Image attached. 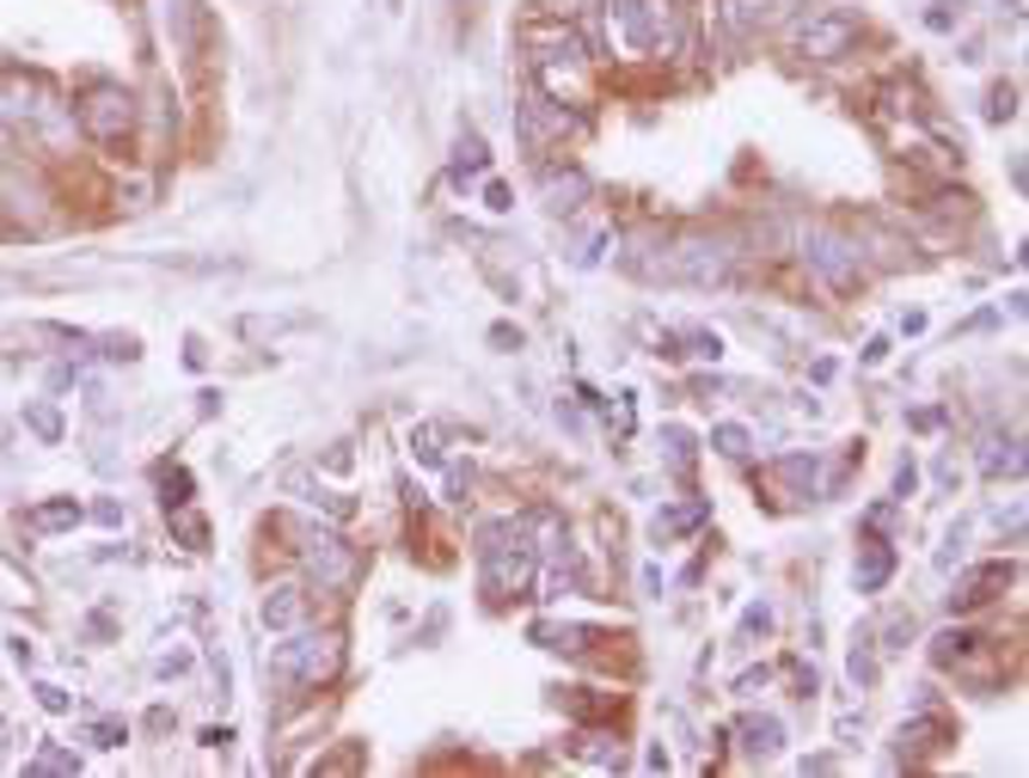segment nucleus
<instances>
[{
  "mask_svg": "<svg viewBox=\"0 0 1029 778\" xmlns=\"http://www.w3.org/2000/svg\"><path fill=\"white\" fill-rule=\"evenodd\" d=\"M540 570V545L528 540V521H490L478 528V589L484 601H514Z\"/></svg>",
  "mask_w": 1029,
  "mask_h": 778,
  "instance_id": "f257e3e1",
  "label": "nucleus"
},
{
  "mask_svg": "<svg viewBox=\"0 0 1029 778\" xmlns=\"http://www.w3.org/2000/svg\"><path fill=\"white\" fill-rule=\"evenodd\" d=\"M607 25L631 56H681L686 19L674 0H607Z\"/></svg>",
  "mask_w": 1029,
  "mask_h": 778,
  "instance_id": "f03ea898",
  "label": "nucleus"
},
{
  "mask_svg": "<svg viewBox=\"0 0 1029 778\" xmlns=\"http://www.w3.org/2000/svg\"><path fill=\"white\" fill-rule=\"evenodd\" d=\"M638 270L655 282H681V288H718L735 276V258L718 239H674V246H655Z\"/></svg>",
  "mask_w": 1029,
  "mask_h": 778,
  "instance_id": "7ed1b4c3",
  "label": "nucleus"
},
{
  "mask_svg": "<svg viewBox=\"0 0 1029 778\" xmlns=\"http://www.w3.org/2000/svg\"><path fill=\"white\" fill-rule=\"evenodd\" d=\"M338 662H343V650H338V638H331V632H300V638L276 644V656H270V674H276V681H288V686H319V681H331V674H338Z\"/></svg>",
  "mask_w": 1029,
  "mask_h": 778,
  "instance_id": "20e7f679",
  "label": "nucleus"
},
{
  "mask_svg": "<svg viewBox=\"0 0 1029 778\" xmlns=\"http://www.w3.org/2000/svg\"><path fill=\"white\" fill-rule=\"evenodd\" d=\"M852 44H858V19L852 13H827V7H815V13H803L791 25V56H803V62H840Z\"/></svg>",
  "mask_w": 1029,
  "mask_h": 778,
  "instance_id": "39448f33",
  "label": "nucleus"
},
{
  "mask_svg": "<svg viewBox=\"0 0 1029 778\" xmlns=\"http://www.w3.org/2000/svg\"><path fill=\"white\" fill-rule=\"evenodd\" d=\"M295 552L307 558V570H312V582H319V589H350V582H356V552H350L338 533L307 528Z\"/></svg>",
  "mask_w": 1029,
  "mask_h": 778,
  "instance_id": "423d86ee",
  "label": "nucleus"
},
{
  "mask_svg": "<svg viewBox=\"0 0 1029 778\" xmlns=\"http://www.w3.org/2000/svg\"><path fill=\"white\" fill-rule=\"evenodd\" d=\"M809 264L821 270V282L827 288H840V295L864 282V258H858V246L840 239V234H815L809 239Z\"/></svg>",
  "mask_w": 1029,
  "mask_h": 778,
  "instance_id": "0eeeda50",
  "label": "nucleus"
},
{
  "mask_svg": "<svg viewBox=\"0 0 1029 778\" xmlns=\"http://www.w3.org/2000/svg\"><path fill=\"white\" fill-rule=\"evenodd\" d=\"M1012 576H1017V564H1005V558L962 570V576H956V594H950V613H974V608H986L993 594L1012 589Z\"/></svg>",
  "mask_w": 1029,
  "mask_h": 778,
  "instance_id": "6e6552de",
  "label": "nucleus"
},
{
  "mask_svg": "<svg viewBox=\"0 0 1029 778\" xmlns=\"http://www.w3.org/2000/svg\"><path fill=\"white\" fill-rule=\"evenodd\" d=\"M564 129H570V110L533 86V93L521 98V141H528V148H546V141L564 135Z\"/></svg>",
  "mask_w": 1029,
  "mask_h": 778,
  "instance_id": "1a4fd4ad",
  "label": "nucleus"
},
{
  "mask_svg": "<svg viewBox=\"0 0 1029 778\" xmlns=\"http://www.w3.org/2000/svg\"><path fill=\"white\" fill-rule=\"evenodd\" d=\"M307 608H312L307 582H276V589L264 594V625L270 632H300V625H307Z\"/></svg>",
  "mask_w": 1029,
  "mask_h": 778,
  "instance_id": "9d476101",
  "label": "nucleus"
},
{
  "mask_svg": "<svg viewBox=\"0 0 1029 778\" xmlns=\"http://www.w3.org/2000/svg\"><path fill=\"white\" fill-rule=\"evenodd\" d=\"M540 197H546V209H558V215H570V209H582V197H589V172L582 166H546V178H540Z\"/></svg>",
  "mask_w": 1029,
  "mask_h": 778,
  "instance_id": "9b49d317",
  "label": "nucleus"
},
{
  "mask_svg": "<svg viewBox=\"0 0 1029 778\" xmlns=\"http://www.w3.org/2000/svg\"><path fill=\"white\" fill-rule=\"evenodd\" d=\"M86 129H93L98 141H117L129 129V98L110 93V86H105V93H93V98H86Z\"/></svg>",
  "mask_w": 1029,
  "mask_h": 778,
  "instance_id": "f8f14e48",
  "label": "nucleus"
},
{
  "mask_svg": "<svg viewBox=\"0 0 1029 778\" xmlns=\"http://www.w3.org/2000/svg\"><path fill=\"white\" fill-rule=\"evenodd\" d=\"M772 13H779V0H718V19L730 37H754L760 25H772Z\"/></svg>",
  "mask_w": 1029,
  "mask_h": 778,
  "instance_id": "ddd939ff",
  "label": "nucleus"
},
{
  "mask_svg": "<svg viewBox=\"0 0 1029 778\" xmlns=\"http://www.w3.org/2000/svg\"><path fill=\"white\" fill-rule=\"evenodd\" d=\"M705 515H711V503H705V497H686V503H674V509L655 515L650 533H655V540H681V533L705 528Z\"/></svg>",
  "mask_w": 1029,
  "mask_h": 778,
  "instance_id": "4468645a",
  "label": "nucleus"
},
{
  "mask_svg": "<svg viewBox=\"0 0 1029 778\" xmlns=\"http://www.w3.org/2000/svg\"><path fill=\"white\" fill-rule=\"evenodd\" d=\"M735 735H742V754H748V761H772L779 742H784V723L779 717H748Z\"/></svg>",
  "mask_w": 1029,
  "mask_h": 778,
  "instance_id": "2eb2a0df",
  "label": "nucleus"
},
{
  "mask_svg": "<svg viewBox=\"0 0 1029 778\" xmlns=\"http://www.w3.org/2000/svg\"><path fill=\"white\" fill-rule=\"evenodd\" d=\"M895 576V552L883 540H864V558H858V594H876Z\"/></svg>",
  "mask_w": 1029,
  "mask_h": 778,
  "instance_id": "dca6fc26",
  "label": "nucleus"
},
{
  "mask_svg": "<svg viewBox=\"0 0 1029 778\" xmlns=\"http://www.w3.org/2000/svg\"><path fill=\"white\" fill-rule=\"evenodd\" d=\"M981 472H986V479H1005V472L1017 479V472H1024V453H1017V441H1012V436H986V441H981Z\"/></svg>",
  "mask_w": 1029,
  "mask_h": 778,
  "instance_id": "f3484780",
  "label": "nucleus"
},
{
  "mask_svg": "<svg viewBox=\"0 0 1029 778\" xmlns=\"http://www.w3.org/2000/svg\"><path fill=\"white\" fill-rule=\"evenodd\" d=\"M944 723L937 717H925V723H901V761H920V754H937L944 747Z\"/></svg>",
  "mask_w": 1029,
  "mask_h": 778,
  "instance_id": "a211bd4d",
  "label": "nucleus"
},
{
  "mask_svg": "<svg viewBox=\"0 0 1029 778\" xmlns=\"http://www.w3.org/2000/svg\"><path fill=\"white\" fill-rule=\"evenodd\" d=\"M484 166H490V154H484V141L466 129V135H460V148H453V172H466V178H478Z\"/></svg>",
  "mask_w": 1029,
  "mask_h": 778,
  "instance_id": "6ab92c4d",
  "label": "nucleus"
},
{
  "mask_svg": "<svg viewBox=\"0 0 1029 778\" xmlns=\"http://www.w3.org/2000/svg\"><path fill=\"white\" fill-rule=\"evenodd\" d=\"M968 644H974L968 632H944V638H932V662H962Z\"/></svg>",
  "mask_w": 1029,
  "mask_h": 778,
  "instance_id": "aec40b11",
  "label": "nucleus"
},
{
  "mask_svg": "<svg viewBox=\"0 0 1029 778\" xmlns=\"http://www.w3.org/2000/svg\"><path fill=\"white\" fill-rule=\"evenodd\" d=\"M748 429H742V423H718V429H711V448H723V453H748Z\"/></svg>",
  "mask_w": 1029,
  "mask_h": 778,
  "instance_id": "412c9836",
  "label": "nucleus"
},
{
  "mask_svg": "<svg viewBox=\"0 0 1029 778\" xmlns=\"http://www.w3.org/2000/svg\"><path fill=\"white\" fill-rule=\"evenodd\" d=\"M1012 110H1017V93H1012V86H993V93H986V117H993V123H1005Z\"/></svg>",
  "mask_w": 1029,
  "mask_h": 778,
  "instance_id": "4be33fe9",
  "label": "nucleus"
},
{
  "mask_svg": "<svg viewBox=\"0 0 1029 778\" xmlns=\"http://www.w3.org/2000/svg\"><path fill=\"white\" fill-rule=\"evenodd\" d=\"M956 19H962V0H937L932 13H925V25H932V32H950Z\"/></svg>",
  "mask_w": 1029,
  "mask_h": 778,
  "instance_id": "5701e85b",
  "label": "nucleus"
},
{
  "mask_svg": "<svg viewBox=\"0 0 1029 778\" xmlns=\"http://www.w3.org/2000/svg\"><path fill=\"white\" fill-rule=\"evenodd\" d=\"M669 453H674V467H686V460H693V436H686V429H669Z\"/></svg>",
  "mask_w": 1029,
  "mask_h": 778,
  "instance_id": "b1692460",
  "label": "nucleus"
},
{
  "mask_svg": "<svg viewBox=\"0 0 1029 778\" xmlns=\"http://www.w3.org/2000/svg\"><path fill=\"white\" fill-rule=\"evenodd\" d=\"M772 625V608H748V620H742V632H766Z\"/></svg>",
  "mask_w": 1029,
  "mask_h": 778,
  "instance_id": "393cba45",
  "label": "nucleus"
},
{
  "mask_svg": "<svg viewBox=\"0 0 1029 778\" xmlns=\"http://www.w3.org/2000/svg\"><path fill=\"white\" fill-rule=\"evenodd\" d=\"M484 203H490V209H497V215H502V209H509V190H502L497 178H490V185H484Z\"/></svg>",
  "mask_w": 1029,
  "mask_h": 778,
  "instance_id": "a878e982",
  "label": "nucleus"
}]
</instances>
